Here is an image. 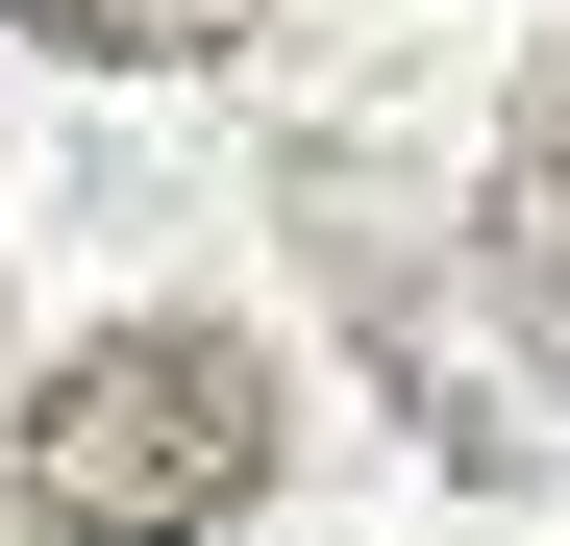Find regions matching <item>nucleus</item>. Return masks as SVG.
<instances>
[{
	"label": "nucleus",
	"mask_w": 570,
	"mask_h": 546,
	"mask_svg": "<svg viewBox=\"0 0 570 546\" xmlns=\"http://www.w3.org/2000/svg\"><path fill=\"white\" fill-rule=\"evenodd\" d=\"M273 447H298V373L248 323H100L26 398V521L50 546H199L273 497Z\"/></svg>",
	"instance_id": "nucleus-1"
},
{
	"label": "nucleus",
	"mask_w": 570,
	"mask_h": 546,
	"mask_svg": "<svg viewBox=\"0 0 570 546\" xmlns=\"http://www.w3.org/2000/svg\"><path fill=\"white\" fill-rule=\"evenodd\" d=\"M497 299L546 323V373H570V50L521 75V149H497Z\"/></svg>",
	"instance_id": "nucleus-2"
},
{
	"label": "nucleus",
	"mask_w": 570,
	"mask_h": 546,
	"mask_svg": "<svg viewBox=\"0 0 570 546\" xmlns=\"http://www.w3.org/2000/svg\"><path fill=\"white\" fill-rule=\"evenodd\" d=\"M0 26H50L100 75H174V50H248V0H0Z\"/></svg>",
	"instance_id": "nucleus-3"
}]
</instances>
